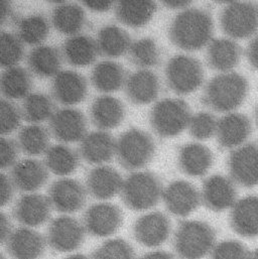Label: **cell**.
I'll list each match as a JSON object with an SVG mask.
<instances>
[{"instance_id": "obj_56", "label": "cell", "mask_w": 258, "mask_h": 259, "mask_svg": "<svg viewBox=\"0 0 258 259\" xmlns=\"http://www.w3.org/2000/svg\"><path fill=\"white\" fill-rule=\"evenodd\" d=\"M255 122H256V125H257L258 127V106L256 107V109H255Z\"/></svg>"}, {"instance_id": "obj_24", "label": "cell", "mask_w": 258, "mask_h": 259, "mask_svg": "<svg viewBox=\"0 0 258 259\" xmlns=\"http://www.w3.org/2000/svg\"><path fill=\"white\" fill-rule=\"evenodd\" d=\"M48 167L36 159H23L13 166L11 181L15 188L22 192H34L48 181Z\"/></svg>"}, {"instance_id": "obj_15", "label": "cell", "mask_w": 258, "mask_h": 259, "mask_svg": "<svg viewBox=\"0 0 258 259\" xmlns=\"http://www.w3.org/2000/svg\"><path fill=\"white\" fill-rule=\"evenodd\" d=\"M201 197L202 202L208 209L214 212H222L235 205L237 191L231 179L215 175L205 180Z\"/></svg>"}, {"instance_id": "obj_2", "label": "cell", "mask_w": 258, "mask_h": 259, "mask_svg": "<svg viewBox=\"0 0 258 259\" xmlns=\"http://www.w3.org/2000/svg\"><path fill=\"white\" fill-rule=\"evenodd\" d=\"M248 81L234 72L223 73L211 79L205 87L203 103L217 112L237 109L247 97Z\"/></svg>"}, {"instance_id": "obj_13", "label": "cell", "mask_w": 258, "mask_h": 259, "mask_svg": "<svg viewBox=\"0 0 258 259\" xmlns=\"http://www.w3.org/2000/svg\"><path fill=\"white\" fill-rule=\"evenodd\" d=\"M162 200L166 209L178 217L192 214L202 201L197 188L187 181H174L164 190Z\"/></svg>"}, {"instance_id": "obj_43", "label": "cell", "mask_w": 258, "mask_h": 259, "mask_svg": "<svg viewBox=\"0 0 258 259\" xmlns=\"http://www.w3.org/2000/svg\"><path fill=\"white\" fill-rule=\"evenodd\" d=\"M218 121L208 112H199L192 116L189 130L190 134L198 140L211 138L217 131Z\"/></svg>"}, {"instance_id": "obj_22", "label": "cell", "mask_w": 258, "mask_h": 259, "mask_svg": "<svg viewBox=\"0 0 258 259\" xmlns=\"http://www.w3.org/2000/svg\"><path fill=\"white\" fill-rule=\"evenodd\" d=\"M123 179L111 166L101 165L93 168L87 178L89 194L99 200H108L121 193Z\"/></svg>"}, {"instance_id": "obj_36", "label": "cell", "mask_w": 258, "mask_h": 259, "mask_svg": "<svg viewBox=\"0 0 258 259\" xmlns=\"http://www.w3.org/2000/svg\"><path fill=\"white\" fill-rule=\"evenodd\" d=\"M78 164V153L67 145H54L46 152V165L55 175H70L76 170Z\"/></svg>"}, {"instance_id": "obj_1", "label": "cell", "mask_w": 258, "mask_h": 259, "mask_svg": "<svg viewBox=\"0 0 258 259\" xmlns=\"http://www.w3.org/2000/svg\"><path fill=\"white\" fill-rule=\"evenodd\" d=\"M214 23L205 9L187 8L174 19L169 37L174 45L185 51H199L211 42Z\"/></svg>"}, {"instance_id": "obj_53", "label": "cell", "mask_w": 258, "mask_h": 259, "mask_svg": "<svg viewBox=\"0 0 258 259\" xmlns=\"http://www.w3.org/2000/svg\"><path fill=\"white\" fill-rule=\"evenodd\" d=\"M12 15V8L9 1H1V24L3 25Z\"/></svg>"}, {"instance_id": "obj_9", "label": "cell", "mask_w": 258, "mask_h": 259, "mask_svg": "<svg viewBox=\"0 0 258 259\" xmlns=\"http://www.w3.org/2000/svg\"><path fill=\"white\" fill-rule=\"evenodd\" d=\"M85 232V227L77 219L61 216L51 222L47 242L51 248L58 252H71L83 244Z\"/></svg>"}, {"instance_id": "obj_29", "label": "cell", "mask_w": 258, "mask_h": 259, "mask_svg": "<svg viewBox=\"0 0 258 259\" xmlns=\"http://www.w3.org/2000/svg\"><path fill=\"white\" fill-rule=\"evenodd\" d=\"M99 49L97 41L84 34H77L68 38L63 46L66 61L75 67H86L97 59Z\"/></svg>"}, {"instance_id": "obj_28", "label": "cell", "mask_w": 258, "mask_h": 259, "mask_svg": "<svg viewBox=\"0 0 258 259\" xmlns=\"http://www.w3.org/2000/svg\"><path fill=\"white\" fill-rule=\"evenodd\" d=\"M241 55V48L236 41L229 38H216L209 44L207 61L212 69L228 73L239 64Z\"/></svg>"}, {"instance_id": "obj_57", "label": "cell", "mask_w": 258, "mask_h": 259, "mask_svg": "<svg viewBox=\"0 0 258 259\" xmlns=\"http://www.w3.org/2000/svg\"><path fill=\"white\" fill-rule=\"evenodd\" d=\"M1 259H6V258H5V256H4V255H3V254H2V255H1Z\"/></svg>"}, {"instance_id": "obj_16", "label": "cell", "mask_w": 258, "mask_h": 259, "mask_svg": "<svg viewBox=\"0 0 258 259\" xmlns=\"http://www.w3.org/2000/svg\"><path fill=\"white\" fill-rule=\"evenodd\" d=\"M54 136L63 142L83 140L87 135V120L78 109L63 108L54 113L50 121Z\"/></svg>"}, {"instance_id": "obj_31", "label": "cell", "mask_w": 258, "mask_h": 259, "mask_svg": "<svg viewBox=\"0 0 258 259\" xmlns=\"http://www.w3.org/2000/svg\"><path fill=\"white\" fill-rule=\"evenodd\" d=\"M123 67L113 61H103L97 64L91 74L93 86L100 92L110 93L118 91L126 83Z\"/></svg>"}, {"instance_id": "obj_40", "label": "cell", "mask_w": 258, "mask_h": 259, "mask_svg": "<svg viewBox=\"0 0 258 259\" xmlns=\"http://www.w3.org/2000/svg\"><path fill=\"white\" fill-rule=\"evenodd\" d=\"M129 55L136 66L144 69L157 66L160 59L159 49L150 37H144L132 42Z\"/></svg>"}, {"instance_id": "obj_4", "label": "cell", "mask_w": 258, "mask_h": 259, "mask_svg": "<svg viewBox=\"0 0 258 259\" xmlns=\"http://www.w3.org/2000/svg\"><path fill=\"white\" fill-rule=\"evenodd\" d=\"M163 190L159 178L150 171H137L128 176L121 190L124 204L134 211L153 208L162 198Z\"/></svg>"}, {"instance_id": "obj_55", "label": "cell", "mask_w": 258, "mask_h": 259, "mask_svg": "<svg viewBox=\"0 0 258 259\" xmlns=\"http://www.w3.org/2000/svg\"><path fill=\"white\" fill-rule=\"evenodd\" d=\"M250 259H258V248L250 253Z\"/></svg>"}, {"instance_id": "obj_26", "label": "cell", "mask_w": 258, "mask_h": 259, "mask_svg": "<svg viewBox=\"0 0 258 259\" xmlns=\"http://www.w3.org/2000/svg\"><path fill=\"white\" fill-rule=\"evenodd\" d=\"M91 120L100 130H112L120 125L125 117L123 103L112 96L96 98L91 106Z\"/></svg>"}, {"instance_id": "obj_39", "label": "cell", "mask_w": 258, "mask_h": 259, "mask_svg": "<svg viewBox=\"0 0 258 259\" xmlns=\"http://www.w3.org/2000/svg\"><path fill=\"white\" fill-rule=\"evenodd\" d=\"M50 144L49 131L38 124L23 127L18 134V145L23 152L29 155H38L47 152Z\"/></svg>"}, {"instance_id": "obj_54", "label": "cell", "mask_w": 258, "mask_h": 259, "mask_svg": "<svg viewBox=\"0 0 258 259\" xmlns=\"http://www.w3.org/2000/svg\"><path fill=\"white\" fill-rule=\"evenodd\" d=\"M64 259H89V257L84 254H72Z\"/></svg>"}, {"instance_id": "obj_6", "label": "cell", "mask_w": 258, "mask_h": 259, "mask_svg": "<svg viewBox=\"0 0 258 259\" xmlns=\"http://www.w3.org/2000/svg\"><path fill=\"white\" fill-rule=\"evenodd\" d=\"M154 152L155 143L152 137L142 130H127L116 141L118 161L129 170L145 166L152 159Z\"/></svg>"}, {"instance_id": "obj_5", "label": "cell", "mask_w": 258, "mask_h": 259, "mask_svg": "<svg viewBox=\"0 0 258 259\" xmlns=\"http://www.w3.org/2000/svg\"><path fill=\"white\" fill-rule=\"evenodd\" d=\"M191 110L181 99H163L158 101L150 112L151 127L161 137H173L190 125Z\"/></svg>"}, {"instance_id": "obj_52", "label": "cell", "mask_w": 258, "mask_h": 259, "mask_svg": "<svg viewBox=\"0 0 258 259\" xmlns=\"http://www.w3.org/2000/svg\"><path fill=\"white\" fill-rule=\"evenodd\" d=\"M140 259H177L173 254L161 251V250H156V251H150L148 253H145L142 255Z\"/></svg>"}, {"instance_id": "obj_27", "label": "cell", "mask_w": 258, "mask_h": 259, "mask_svg": "<svg viewBox=\"0 0 258 259\" xmlns=\"http://www.w3.org/2000/svg\"><path fill=\"white\" fill-rule=\"evenodd\" d=\"M213 153L200 143H188L179 151V165L181 170L191 177L204 176L213 164Z\"/></svg>"}, {"instance_id": "obj_33", "label": "cell", "mask_w": 258, "mask_h": 259, "mask_svg": "<svg viewBox=\"0 0 258 259\" xmlns=\"http://www.w3.org/2000/svg\"><path fill=\"white\" fill-rule=\"evenodd\" d=\"M30 71L42 78L56 77L61 71L62 57L58 49L50 46H38L27 58Z\"/></svg>"}, {"instance_id": "obj_46", "label": "cell", "mask_w": 258, "mask_h": 259, "mask_svg": "<svg viewBox=\"0 0 258 259\" xmlns=\"http://www.w3.org/2000/svg\"><path fill=\"white\" fill-rule=\"evenodd\" d=\"M18 143L13 139L2 137L0 141V165L1 168H7L16 164L18 155Z\"/></svg>"}, {"instance_id": "obj_12", "label": "cell", "mask_w": 258, "mask_h": 259, "mask_svg": "<svg viewBox=\"0 0 258 259\" xmlns=\"http://www.w3.org/2000/svg\"><path fill=\"white\" fill-rule=\"evenodd\" d=\"M170 221L161 212H151L139 217L133 225L135 240L145 247H158L169 237Z\"/></svg>"}, {"instance_id": "obj_25", "label": "cell", "mask_w": 258, "mask_h": 259, "mask_svg": "<svg viewBox=\"0 0 258 259\" xmlns=\"http://www.w3.org/2000/svg\"><path fill=\"white\" fill-rule=\"evenodd\" d=\"M160 85L155 73L142 69L132 73L125 83L129 100L135 104H148L154 101L159 93Z\"/></svg>"}, {"instance_id": "obj_41", "label": "cell", "mask_w": 258, "mask_h": 259, "mask_svg": "<svg viewBox=\"0 0 258 259\" xmlns=\"http://www.w3.org/2000/svg\"><path fill=\"white\" fill-rule=\"evenodd\" d=\"M23 42L13 33L1 32L0 64L4 69L16 67L24 55Z\"/></svg>"}, {"instance_id": "obj_17", "label": "cell", "mask_w": 258, "mask_h": 259, "mask_svg": "<svg viewBox=\"0 0 258 259\" xmlns=\"http://www.w3.org/2000/svg\"><path fill=\"white\" fill-rule=\"evenodd\" d=\"M52 207L48 197L27 194L17 200L13 208V216L23 226L37 227L49 220Z\"/></svg>"}, {"instance_id": "obj_8", "label": "cell", "mask_w": 258, "mask_h": 259, "mask_svg": "<svg viewBox=\"0 0 258 259\" xmlns=\"http://www.w3.org/2000/svg\"><path fill=\"white\" fill-rule=\"evenodd\" d=\"M221 28L228 36L243 39L252 36L258 28V7L250 2L231 1L220 15Z\"/></svg>"}, {"instance_id": "obj_19", "label": "cell", "mask_w": 258, "mask_h": 259, "mask_svg": "<svg viewBox=\"0 0 258 259\" xmlns=\"http://www.w3.org/2000/svg\"><path fill=\"white\" fill-rule=\"evenodd\" d=\"M88 84L85 77L74 71H61L53 81L55 99L63 105H75L85 100Z\"/></svg>"}, {"instance_id": "obj_49", "label": "cell", "mask_w": 258, "mask_h": 259, "mask_svg": "<svg viewBox=\"0 0 258 259\" xmlns=\"http://www.w3.org/2000/svg\"><path fill=\"white\" fill-rule=\"evenodd\" d=\"M246 57L251 67L258 70V34L249 42L246 49Z\"/></svg>"}, {"instance_id": "obj_38", "label": "cell", "mask_w": 258, "mask_h": 259, "mask_svg": "<svg viewBox=\"0 0 258 259\" xmlns=\"http://www.w3.org/2000/svg\"><path fill=\"white\" fill-rule=\"evenodd\" d=\"M18 37L30 46L40 45L49 35L50 23L42 14H33L22 18L17 25Z\"/></svg>"}, {"instance_id": "obj_23", "label": "cell", "mask_w": 258, "mask_h": 259, "mask_svg": "<svg viewBox=\"0 0 258 259\" xmlns=\"http://www.w3.org/2000/svg\"><path fill=\"white\" fill-rule=\"evenodd\" d=\"M116 153V141L106 131H94L87 134L80 144V154L92 164H102L111 160Z\"/></svg>"}, {"instance_id": "obj_42", "label": "cell", "mask_w": 258, "mask_h": 259, "mask_svg": "<svg viewBox=\"0 0 258 259\" xmlns=\"http://www.w3.org/2000/svg\"><path fill=\"white\" fill-rule=\"evenodd\" d=\"M92 259H136L133 247L123 239H110L101 244Z\"/></svg>"}, {"instance_id": "obj_21", "label": "cell", "mask_w": 258, "mask_h": 259, "mask_svg": "<svg viewBox=\"0 0 258 259\" xmlns=\"http://www.w3.org/2000/svg\"><path fill=\"white\" fill-rule=\"evenodd\" d=\"M232 230L245 238L258 237V197L248 196L235 203L230 213Z\"/></svg>"}, {"instance_id": "obj_45", "label": "cell", "mask_w": 258, "mask_h": 259, "mask_svg": "<svg viewBox=\"0 0 258 259\" xmlns=\"http://www.w3.org/2000/svg\"><path fill=\"white\" fill-rule=\"evenodd\" d=\"M0 131L2 135L9 134L17 130L20 125L22 113L10 100L2 99L0 104Z\"/></svg>"}, {"instance_id": "obj_44", "label": "cell", "mask_w": 258, "mask_h": 259, "mask_svg": "<svg viewBox=\"0 0 258 259\" xmlns=\"http://www.w3.org/2000/svg\"><path fill=\"white\" fill-rule=\"evenodd\" d=\"M248 248L237 240H224L215 245L210 259H250Z\"/></svg>"}, {"instance_id": "obj_47", "label": "cell", "mask_w": 258, "mask_h": 259, "mask_svg": "<svg viewBox=\"0 0 258 259\" xmlns=\"http://www.w3.org/2000/svg\"><path fill=\"white\" fill-rule=\"evenodd\" d=\"M0 187H1V206L4 207L5 205H7L11 199H12V196H13V183L11 181V179L6 176L4 172L1 174V177H0Z\"/></svg>"}, {"instance_id": "obj_11", "label": "cell", "mask_w": 258, "mask_h": 259, "mask_svg": "<svg viewBox=\"0 0 258 259\" xmlns=\"http://www.w3.org/2000/svg\"><path fill=\"white\" fill-rule=\"evenodd\" d=\"M121 209L110 203L92 205L84 215L86 231L95 237H107L114 234L122 225Z\"/></svg>"}, {"instance_id": "obj_14", "label": "cell", "mask_w": 258, "mask_h": 259, "mask_svg": "<svg viewBox=\"0 0 258 259\" xmlns=\"http://www.w3.org/2000/svg\"><path fill=\"white\" fill-rule=\"evenodd\" d=\"M86 195V190L81 183L72 179H62L52 184L48 198L57 211L75 213L84 207Z\"/></svg>"}, {"instance_id": "obj_51", "label": "cell", "mask_w": 258, "mask_h": 259, "mask_svg": "<svg viewBox=\"0 0 258 259\" xmlns=\"http://www.w3.org/2000/svg\"><path fill=\"white\" fill-rule=\"evenodd\" d=\"M161 2L164 6L171 9H187L192 3V1L189 0H163Z\"/></svg>"}, {"instance_id": "obj_10", "label": "cell", "mask_w": 258, "mask_h": 259, "mask_svg": "<svg viewBox=\"0 0 258 259\" xmlns=\"http://www.w3.org/2000/svg\"><path fill=\"white\" fill-rule=\"evenodd\" d=\"M231 180L244 188L258 185V143L249 142L235 148L228 158Z\"/></svg>"}, {"instance_id": "obj_7", "label": "cell", "mask_w": 258, "mask_h": 259, "mask_svg": "<svg viewBox=\"0 0 258 259\" xmlns=\"http://www.w3.org/2000/svg\"><path fill=\"white\" fill-rule=\"evenodd\" d=\"M165 79L168 87L175 93L180 95L190 94L202 85L204 69L196 58L178 55L166 64Z\"/></svg>"}, {"instance_id": "obj_34", "label": "cell", "mask_w": 258, "mask_h": 259, "mask_svg": "<svg viewBox=\"0 0 258 259\" xmlns=\"http://www.w3.org/2000/svg\"><path fill=\"white\" fill-rule=\"evenodd\" d=\"M96 41L99 53L108 58L123 56L129 52L132 45L128 33L116 25L103 26L98 32Z\"/></svg>"}, {"instance_id": "obj_50", "label": "cell", "mask_w": 258, "mask_h": 259, "mask_svg": "<svg viewBox=\"0 0 258 259\" xmlns=\"http://www.w3.org/2000/svg\"><path fill=\"white\" fill-rule=\"evenodd\" d=\"M0 232H1V242L5 243L10 234L12 233L11 231V225L8 217L2 212L0 216Z\"/></svg>"}, {"instance_id": "obj_20", "label": "cell", "mask_w": 258, "mask_h": 259, "mask_svg": "<svg viewBox=\"0 0 258 259\" xmlns=\"http://www.w3.org/2000/svg\"><path fill=\"white\" fill-rule=\"evenodd\" d=\"M249 118L240 113H229L218 120L217 140L222 148L240 147L251 133Z\"/></svg>"}, {"instance_id": "obj_30", "label": "cell", "mask_w": 258, "mask_h": 259, "mask_svg": "<svg viewBox=\"0 0 258 259\" xmlns=\"http://www.w3.org/2000/svg\"><path fill=\"white\" fill-rule=\"evenodd\" d=\"M157 5L154 1L122 0L115 7L117 19L130 27H142L155 13Z\"/></svg>"}, {"instance_id": "obj_3", "label": "cell", "mask_w": 258, "mask_h": 259, "mask_svg": "<svg viewBox=\"0 0 258 259\" xmlns=\"http://www.w3.org/2000/svg\"><path fill=\"white\" fill-rule=\"evenodd\" d=\"M216 245L214 228L203 221H183L174 236V249L182 259H202Z\"/></svg>"}, {"instance_id": "obj_18", "label": "cell", "mask_w": 258, "mask_h": 259, "mask_svg": "<svg viewBox=\"0 0 258 259\" xmlns=\"http://www.w3.org/2000/svg\"><path fill=\"white\" fill-rule=\"evenodd\" d=\"M8 254L13 259H37L46 250V240L38 232L28 228H18L5 242Z\"/></svg>"}, {"instance_id": "obj_37", "label": "cell", "mask_w": 258, "mask_h": 259, "mask_svg": "<svg viewBox=\"0 0 258 259\" xmlns=\"http://www.w3.org/2000/svg\"><path fill=\"white\" fill-rule=\"evenodd\" d=\"M54 103L51 97L41 93L29 94L22 103V117L25 121L36 124L54 115Z\"/></svg>"}, {"instance_id": "obj_32", "label": "cell", "mask_w": 258, "mask_h": 259, "mask_svg": "<svg viewBox=\"0 0 258 259\" xmlns=\"http://www.w3.org/2000/svg\"><path fill=\"white\" fill-rule=\"evenodd\" d=\"M52 21L58 31L74 36L83 29L86 22V14L80 5L65 2L57 5L54 9Z\"/></svg>"}, {"instance_id": "obj_35", "label": "cell", "mask_w": 258, "mask_h": 259, "mask_svg": "<svg viewBox=\"0 0 258 259\" xmlns=\"http://www.w3.org/2000/svg\"><path fill=\"white\" fill-rule=\"evenodd\" d=\"M30 74L21 67L5 69L1 76V91L7 100L25 99L31 91Z\"/></svg>"}, {"instance_id": "obj_48", "label": "cell", "mask_w": 258, "mask_h": 259, "mask_svg": "<svg viewBox=\"0 0 258 259\" xmlns=\"http://www.w3.org/2000/svg\"><path fill=\"white\" fill-rule=\"evenodd\" d=\"M83 4L92 11L95 12H105L108 11L113 6V1L110 0H86Z\"/></svg>"}]
</instances>
